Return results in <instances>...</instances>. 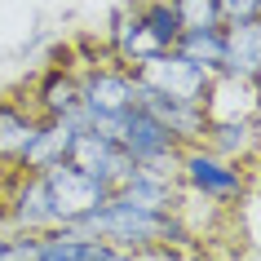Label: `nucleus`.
<instances>
[{"label": "nucleus", "instance_id": "f257e3e1", "mask_svg": "<svg viewBox=\"0 0 261 261\" xmlns=\"http://www.w3.org/2000/svg\"><path fill=\"white\" fill-rule=\"evenodd\" d=\"M84 230L102 234L111 244L120 248H151V244H168V248H186L191 252L199 244V234L195 226L186 221V213H160V208H142L133 199H120V195H111L102 208H93L84 221H75Z\"/></svg>", "mask_w": 261, "mask_h": 261}, {"label": "nucleus", "instance_id": "f03ea898", "mask_svg": "<svg viewBox=\"0 0 261 261\" xmlns=\"http://www.w3.org/2000/svg\"><path fill=\"white\" fill-rule=\"evenodd\" d=\"M181 186L186 195H199L208 204H234V199H244L248 191V173L244 164H234V160H221L217 151H208L204 142H195V146H181Z\"/></svg>", "mask_w": 261, "mask_h": 261}, {"label": "nucleus", "instance_id": "7ed1b4c3", "mask_svg": "<svg viewBox=\"0 0 261 261\" xmlns=\"http://www.w3.org/2000/svg\"><path fill=\"white\" fill-rule=\"evenodd\" d=\"M80 111H84V128L89 124H107L120 120L124 111L138 102V80L124 62H89L80 67Z\"/></svg>", "mask_w": 261, "mask_h": 261}, {"label": "nucleus", "instance_id": "20e7f679", "mask_svg": "<svg viewBox=\"0 0 261 261\" xmlns=\"http://www.w3.org/2000/svg\"><path fill=\"white\" fill-rule=\"evenodd\" d=\"M44 186H49V204H54V226H75L111 199L107 186L97 177H89L84 168H75L71 160L44 168Z\"/></svg>", "mask_w": 261, "mask_h": 261}, {"label": "nucleus", "instance_id": "39448f33", "mask_svg": "<svg viewBox=\"0 0 261 261\" xmlns=\"http://www.w3.org/2000/svg\"><path fill=\"white\" fill-rule=\"evenodd\" d=\"M0 226L9 230H49L54 226V204H49V186L44 173H22L9 168L5 173V195H0Z\"/></svg>", "mask_w": 261, "mask_h": 261}, {"label": "nucleus", "instance_id": "423d86ee", "mask_svg": "<svg viewBox=\"0 0 261 261\" xmlns=\"http://www.w3.org/2000/svg\"><path fill=\"white\" fill-rule=\"evenodd\" d=\"M75 168H84L89 177H97L107 191H120L124 181H128V173H133V155L120 146V138H111V133H102V128H80L75 133V142H71V155H67Z\"/></svg>", "mask_w": 261, "mask_h": 261}, {"label": "nucleus", "instance_id": "0eeeda50", "mask_svg": "<svg viewBox=\"0 0 261 261\" xmlns=\"http://www.w3.org/2000/svg\"><path fill=\"white\" fill-rule=\"evenodd\" d=\"M133 75H138V84H146V89H160V93H173V97H186V102H199L204 107V93H208V71L191 67L186 58H177L173 49H164V54L155 58H142V62H133Z\"/></svg>", "mask_w": 261, "mask_h": 261}, {"label": "nucleus", "instance_id": "6e6552de", "mask_svg": "<svg viewBox=\"0 0 261 261\" xmlns=\"http://www.w3.org/2000/svg\"><path fill=\"white\" fill-rule=\"evenodd\" d=\"M80 128H84V111H75V115H40L36 120V133L22 146L14 168H22V173H44V168L62 164L71 155V142H75Z\"/></svg>", "mask_w": 261, "mask_h": 261}, {"label": "nucleus", "instance_id": "1a4fd4ad", "mask_svg": "<svg viewBox=\"0 0 261 261\" xmlns=\"http://www.w3.org/2000/svg\"><path fill=\"white\" fill-rule=\"evenodd\" d=\"M138 80V75H133ZM138 107H146L155 120L164 124L168 133L177 138V146H195L204 142V128H208V115L199 102H186V97H173V93H160V89H146L138 84Z\"/></svg>", "mask_w": 261, "mask_h": 261}, {"label": "nucleus", "instance_id": "9d476101", "mask_svg": "<svg viewBox=\"0 0 261 261\" xmlns=\"http://www.w3.org/2000/svg\"><path fill=\"white\" fill-rule=\"evenodd\" d=\"M257 111H261L257 80L230 75V71H217L208 80V93H204V115L208 120H257Z\"/></svg>", "mask_w": 261, "mask_h": 261}, {"label": "nucleus", "instance_id": "9b49d317", "mask_svg": "<svg viewBox=\"0 0 261 261\" xmlns=\"http://www.w3.org/2000/svg\"><path fill=\"white\" fill-rule=\"evenodd\" d=\"M80 67L75 62H49L31 89V111L36 115H75L80 111Z\"/></svg>", "mask_w": 261, "mask_h": 261}, {"label": "nucleus", "instance_id": "f8f14e48", "mask_svg": "<svg viewBox=\"0 0 261 261\" xmlns=\"http://www.w3.org/2000/svg\"><path fill=\"white\" fill-rule=\"evenodd\" d=\"M111 195L133 199V204H142V208H160V213H181V208H186V186H181L177 177H155L146 168H133L128 181H124L120 191H111Z\"/></svg>", "mask_w": 261, "mask_h": 261}, {"label": "nucleus", "instance_id": "ddd939ff", "mask_svg": "<svg viewBox=\"0 0 261 261\" xmlns=\"http://www.w3.org/2000/svg\"><path fill=\"white\" fill-rule=\"evenodd\" d=\"M204 146L217 151L221 160L248 164V160H257V124L252 120H208Z\"/></svg>", "mask_w": 261, "mask_h": 261}, {"label": "nucleus", "instance_id": "4468645a", "mask_svg": "<svg viewBox=\"0 0 261 261\" xmlns=\"http://www.w3.org/2000/svg\"><path fill=\"white\" fill-rule=\"evenodd\" d=\"M36 111L31 102H14V97H0V168H14L22 146L36 133Z\"/></svg>", "mask_w": 261, "mask_h": 261}, {"label": "nucleus", "instance_id": "2eb2a0df", "mask_svg": "<svg viewBox=\"0 0 261 261\" xmlns=\"http://www.w3.org/2000/svg\"><path fill=\"white\" fill-rule=\"evenodd\" d=\"M221 71L248 75V80L261 71V18L226 22V62H221Z\"/></svg>", "mask_w": 261, "mask_h": 261}, {"label": "nucleus", "instance_id": "dca6fc26", "mask_svg": "<svg viewBox=\"0 0 261 261\" xmlns=\"http://www.w3.org/2000/svg\"><path fill=\"white\" fill-rule=\"evenodd\" d=\"M173 54L186 58L191 67L208 71V75H217L226 62V27H181Z\"/></svg>", "mask_w": 261, "mask_h": 261}, {"label": "nucleus", "instance_id": "f3484780", "mask_svg": "<svg viewBox=\"0 0 261 261\" xmlns=\"http://www.w3.org/2000/svg\"><path fill=\"white\" fill-rule=\"evenodd\" d=\"M138 18H142V31H146V40L164 54L173 49L181 36V18L173 9V0H138Z\"/></svg>", "mask_w": 261, "mask_h": 261}, {"label": "nucleus", "instance_id": "a211bd4d", "mask_svg": "<svg viewBox=\"0 0 261 261\" xmlns=\"http://www.w3.org/2000/svg\"><path fill=\"white\" fill-rule=\"evenodd\" d=\"M40 230H9L0 226V261H36Z\"/></svg>", "mask_w": 261, "mask_h": 261}, {"label": "nucleus", "instance_id": "6ab92c4d", "mask_svg": "<svg viewBox=\"0 0 261 261\" xmlns=\"http://www.w3.org/2000/svg\"><path fill=\"white\" fill-rule=\"evenodd\" d=\"M173 9H177L181 27H226L217 0H173Z\"/></svg>", "mask_w": 261, "mask_h": 261}, {"label": "nucleus", "instance_id": "aec40b11", "mask_svg": "<svg viewBox=\"0 0 261 261\" xmlns=\"http://www.w3.org/2000/svg\"><path fill=\"white\" fill-rule=\"evenodd\" d=\"M128 261H191L186 248H168V244H151V248H133Z\"/></svg>", "mask_w": 261, "mask_h": 261}, {"label": "nucleus", "instance_id": "412c9836", "mask_svg": "<svg viewBox=\"0 0 261 261\" xmlns=\"http://www.w3.org/2000/svg\"><path fill=\"white\" fill-rule=\"evenodd\" d=\"M221 18L226 22H248V18H261V0H217Z\"/></svg>", "mask_w": 261, "mask_h": 261}, {"label": "nucleus", "instance_id": "4be33fe9", "mask_svg": "<svg viewBox=\"0 0 261 261\" xmlns=\"http://www.w3.org/2000/svg\"><path fill=\"white\" fill-rule=\"evenodd\" d=\"M252 124H257V155H261V111H257V120H252Z\"/></svg>", "mask_w": 261, "mask_h": 261}, {"label": "nucleus", "instance_id": "5701e85b", "mask_svg": "<svg viewBox=\"0 0 261 261\" xmlns=\"http://www.w3.org/2000/svg\"><path fill=\"white\" fill-rule=\"evenodd\" d=\"M252 80H257V89H261V71H257V75H252Z\"/></svg>", "mask_w": 261, "mask_h": 261}]
</instances>
